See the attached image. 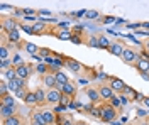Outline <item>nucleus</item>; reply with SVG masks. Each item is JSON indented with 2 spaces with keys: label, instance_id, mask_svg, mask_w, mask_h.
<instances>
[{
  "label": "nucleus",
  "instance_id": "f257e3e1",
  "mask_svg": "<svg viewBox=\"0 0 149 125\" xmlns=\"http://www.w3.org/2000/svg\"><path fill=\"white\" fill-rule=\"evenodd\" d=\"M117 115H119V110L115 106H112L109 102H103L102 105H100V120L102 122L110 124V122H113L117 118Z\"/></svg>",
  "mask_w": 149,
  "mask_h": 125
},
{
  "label": "nucleus",
  "instance_id": "f03ea898",
  "mask_svg": "<svg viewBox=\"0 0 149 125\" xmlns=\"http://www.w3.org/2000/svg\"><path fill=\"white\" fill-rule=\"evenodd\" d=\"M34 69H36V68L32 66V64H29V63H22V64H17V66H15L17 76L19 78H24V79H29L31 75L34 73Z\"/></svg>",
  "mask_w": 149,
  "mask_h": 125
},
{
  "label": "nucleus",
  "instance_id": "7ed1b4c3",
  "mask_svg": "<svg viewBox=\"0 0 149 125\" xmlns=\"http://www.w3.org/2000/svg\"><path fill=\"white\" fill-rule=\"evenodd\" d=\"M61 95H63V91L59 88H49L46 96V105H58L61 100Z\"/></svg>",
  "mask_w": 149,
  "mask_h": 125
},
{
  "label": "nucleus",
  "instance_id": "20e7f679",
  "mask_svg": "<svg viewBox=\"0 0 149 125\" xmlns=\"http://www.w3.org/2000/svg\"><path fill=\"white\" fill-rule=\"evenodd\" d=\"M29 124L31 125H46V120L42 117V112L39 110V106L31 110V115H29Z\"/></svg>",
  "mask_w": 149,
  "mask_h": 125
},
{
  "label": "nucleus",
  "instance_id": "39448f33",
  "mask_svg": "<svg viewBox=\"0 0 149 125\" xmlns=\"http://www.w3.org/2000/svg\"><path fill=\"white\" fill-rule=\"evenodd\" d=\"M120 58H122V61H124V63H127V64H136V61L139 59V52H137V51H134L132 48H125Z\"/></svg>",
  "mask_w": 149,
  "mask_h": 125
},
{
  "label": "nucleus",
  "instance_id": "423d86ee",
  "mask_svg": "<svg viewBox=\"0 0 149 125\" xmlns=\"http://www.w3.org/2000/svg\"><path fill=\"white\" fill-rule=\"evenodd\" d=\"M109 85H110V88L117 93V95H120L122 91L125 90V81L124 79H120V78H117V76H110L109 78Z\"/></svg>",
  "mask_w": 149,
  "mask_h": 125
},
{
  "label": "nucleus",
  "instance_id": "0eeeda50",
  "mask_svg": "<svg viewBox=\"0 0 149 125\" xmlns=\"http://www.w3.org/2000/svg\"><path fill=\"white\" fill-rule=\"evenodd\" d=\"M98 91H100V96H102L103 102H110L112 98L117 95V93L110 88V85H100V86H98Z\"/></svg>",
  "mask_w": 149,
  "mask_h": 125
},
{
  "label": "nucleus",
  "instance_id": "6e6552de",
  "mask_svg": "<svg viewBox=\"0 0 149 125\" xmlns=\"http://www.w3.org/2000/svg\"><path fill=\"white\" fill-rule=\"evenodd\" d=\"M42 112V117L46 120V125H56V118H58V113L51 108H41Z\"/></svg>",
  "mask_w": 149,
  "mask_h": 125
},
{
  "label": "nucleus",
  "instance_id": "1a4fd4ad",
  "mask_svg": "<svg viewBox=\"0 0 149 125\" xmlns=\"http://www.w3.org/2000/svg\"><path fill=\"white\" fill-rule=\"evenodd\" d=\"M66 68H70V71H71V73H76V75H80V73L85 69L83 64H81L80 61L73 59V58H68V61H66Z\"/></svg>",
  "mask_w": 149,
  "mask_h": 125
},
{
  "label": "nucleus",
  "instance_id": "9d476101",
  "mask_svg": "<svg viewBox=\"0 0 149 125\" xmlns=\"http://www.w3.org/2000/svg\"><path fill=\"white\" fill-rule=\"evenodd\" d=\"M124 49H125V46L122 44L120 41H115V42H112L110 46H109V49H107V51L110 52L112 56H119V58H120L122 52H124Z\"/></svg>",
  "mask_w": 149,
  "mask_h": 125
},
{
  "label": "nucleus",
  "instance_id": "9b49d317",
  "mask_svg": "<svg viewBox=\"0 0 149 125\" xmlns=\"http://www.w3.org/2000/svg\"><path fill=\"white\" fill-rule=\"evenodd\" d=\"M42 83H44V88H46V90H49V88H56V86H58L56 75L49 71L47 75H44V76H42Z\"/></svg>",
  "mask_w": 149,
  "mask_h": 125
},
{
  "label": "nucleus",
  "instance_id": "f8f14e48",
  "mask_svg": "<svg viewBox=\"0 0 149 125\" xmlns=\"http://www.w3.org/2000/svg\"><path fill=\"white\" fill-rule=\"evenodd\" d=\"M85 93H86L88 100H90L92 103H97V102H100V100H102V96H100V91H98V88L88 86L86 90H85Z\"/></svg>",
  "mask_w": 149,
  "mask_h": 125
},
{
  "label": "nucleus",
  "instance_id": "ddd939ff",
  "mask_svg": "<svg viewBox=\"0 0 149 125\" xmlns=\"http://www.w3.org/2000/svg\"><path fill=\"white\" fill-rule=\"evenodd\" d=\"M17 105H9V106H2L0 105V117H2V120L3 118H9V117L15 115L17 113Z\"/></svg>",
  "mask_w": 149,
  "mask_h": 125
},
{
  "label": "nucleus",
  "instance_id": "4468645a",
  "mask_svg": "<svg viewBox=\"0 0 149 125\" xmlns=\"http://www.w3.org/2000/svg\"><path fill=\"white\" fill-rule=\"evenodd\" d=\"M56 88H59L63 93H66V95H71L74 98L76 96V85H74L73 81H68V83H65V85H58Z\"/></svg>",
  "mask_w": 149,
  "mask_h": 125
},
{
  "label": "nucleus",
  "instance_id": "2eb2a0df",
  "mask_svg": "<svg viewBox=\"0 0 149 125\" xmlns=\"http://www.w3.org/2000/svg\"><path fill=\"white\" fill-rule=\"evenodd\" d=\"M26 81H27V79H24V78H15V79H10V81H7V83H9L10 93H15L19 88L26 86Z\"/></svg>",
  "mask_w": 149,
  "mask_h": 125
},
{
  "label": "nucleus",
  "instance_id": "dca6fc26",
  "mask_svg": "<svg viewBox=\"0 0 149 125\" xmlns=\"http://www.w3.org/2000/svg\"><path fill=\"white\" fill-rule=\"evenodd\" d=\"M17 27H19V24L12 19V17H2V30L9 32V30L17 29Z\"/></svg>",
  "mask_w": 149,
  "mask_h": 125
},
{
  "label": "nucleus",
  "instance_id": "f3484780",
  "mask_svg": "<svg viewBox=\"0 0 149 125\" xmlns=\"http://www.w3.org/2000/svg\"><path fill=\"white\" fill-rule=\"evenodd\" d=\"M7 41L10 44H15V46H20V32H19V27L17 29H12L7 32Z\"/></svg>",
  "mask_w": 149,
  "mask_h": 125
},
{
  "label": "nucleus",
  "instance_id": "a211bd4d",
  "mask_svg": "<svg viewBox=\"0 0 149 125\" xmlns=\"http://www.w3.org/2000/svg\"><path fill=\"white\" fill-rule=\"evenodd\" d=\"M37 96V106H44L46 105V96H47V90H44L42 86H39L34 90Z\"/></svg>",
  "mask_w": 149,
  "mask_h": 125
},
{
  "label": "nucleus",
  "instance_id": "6ab92c4d",
  "mask_svg": "<svg viewBox=\"0 0 149 125\" xmlns=\"http://www.w3.org/2000/svg\"><path fill=\"white\" fill-rule=\"evenodd\" d=\"M2 125H24V118L19 113H15V115L9 117V118H3Z\"/></svg>",
  "mask_w": 149,
  "mask_h": 125
},
{
  "label": "nucleus",
  "instance_id": "aec40b11",
  "mask_svg": "<svg viewBox=\"0 0 149 125\" xmlns=\"http://www.w3.org/2000/svg\"><path fill=\"white\" fill-rule=\"evenodd\" d=\"M134 68L139 71L141 75H142V73H149V61H148V59H141L139 58L137 61H136Z\"/></svg>",
  "mask_w": 149,
  "mask_h": 125
},
{
  "label": "nucleus",
  "instance_id": "412c9836",
  "mask_svg": "<svg viewBox=\"0 0 149 125\" xmlns=\"http://www.w3.org/2000/svg\"><path fill=\"white\" fill-rule=\"evenodd\" d=\"M0 105H2V106L15 105V98H14V96H12V93H7V95L0 96Z\"/></svg>",
  "mask_w": 149,
  "mask_h": 125
},
{
  "label": "nucleus",
  "instance_id": "4be33fe9",
  "mask_svg": "<svg viewBox=\"0 0 149 125\" xmlns=\"http://www.w3.org/2000/svg\"><path fill=\"white\" fill-rule=\"evenodd\" d=\"M24 103L29 106H37V96H36V91H29L27 96L24 98Z\"/></svg>",
  "mask_w": 149,
  "mask_h": 125
},
{
  "label": "nucleus",
  "instance_id": "5701e85b",
  "mask_svg": "<svg viewBox=\"0 0 149 125\" xmlns=\"http://www.w3.org/2000/svg\"><path fill=\"white\" fill-rule=\"evenodd\" d=\"M53 34H54L56 37L63 39V41H70V39H71V34H73V32H71L70 29H61L59 32H56V30H54Z\"/></svg>",
  "mask_w": 149,
  "mask_h": 125
},
{
  "label": "nucleus",
  "instance_id": "b1692460",
  "mask_svg": "<svg viewBox=\"0 0 149 125\" xmlns=\"http://www.w3.org/2000/svg\"><path fill=\"white\" fill-rule=\"evenodd\" d=\"M24 49H26V52H27V54H31V56H34V54H37V52H39V46H36V44H34V42H26V44H24Z\"/></svg>",
  "mask_w": 149,
  "mask_h": 125
},
{
  "label": "nucleus",
  "instance_id": "393cba45",
  "mask_svg": "<svg viewBox=\"0 0 149 125\" xmlns=\"http://www.w3.org/2000/svg\"><path fill=\"white\" fill-rule=\"evenodd\" d=\"M3 78L7 79V81H10V79H15V78H19L17 76V71H15V66H12V68H9V69H5L3 73Z\"/></svg>",
  "mask_w": 149,
  "mask_h": 125
},
{
  "label": "nucleus",
  "instance_id": "a878e982",
  "mask_svg": "<svg viewBox=\"0 0 149 125\" xmlns=\"http://www.w3.org/2000/svg\"><path fill=\"white\" fill-rule=\"evenodd\" d=\"M54 75H56V79H58V85H65V83H68V81H70L68 75H66V73H63L61 69H59V71H56Z\"/></svg>",
  "mask_w": 149,
  "mask_h": 125
},
{
  "label": "nucleus",
  "instance_id": "bb28decb",
  "mask_svg": "<svg viewBox=\"0 0 149 125\" xmlns=\"http://www.w3.org/2000/svg\"><path fill=\"white\" fill-rule=\"evenodd\" d=\"M36 71L41 75V76H44V75H47L49 71H51V68H49V64H44V63H39L36 66Z\"/></svg>",
  "mask_w": 149,
  "mask_h": 125
},
{
  "label": "nucleus",
  "instance_id": "cd10ccee",
  "mask_svg": "<svg viewBox=\"0 0 149 125\" xmlns=\"http://www.w3.org/2000/svg\"><path fill=\"white\" fill-rule=\"evenodd\" d=\"M98 44H100V49H109V46L112 42L107 36H98Z\"/></svg>",
  "mask_w": 149,
  "mask_h": 125
},
{
  "label": "nucleus",
  "instance_id": "c85d7f7f",
  "mask_svg": "<svg viewBox=\"0 0 149 125\" xmlns=\"http://www.w3.org/2000/svg\"><path fill=\"white\" fill-rule=\"evenodd\" d=\"M120 95H125L129 100H134V98H136V95H137V91H136L134 88H130V86H125V90L122 91Z\"/></svg>",
  "mask_w": 149,
  "mask_h": 125
},
{
  "label": "nucleus",
  "instance_id": "c756f323",
  "mask_svg": "<svg viewBox=\"0 0 149 125\" xmlns=\"http://www.w3.org/2000/svg\"><path fill=\"white\" fill-rule=\"evenodd\" d=\"M14 66V63H12V58H7V59H2L0 61V69H2V73L5 71V69H9V68Z\"/></svg>",
  "mask_w": 149,
  "mask_h": 125
},
{
  "label": "nucleus",
  "instance_id": "7c9ffc66",
  "mask_svg": "<svg viewBox=\"0 0 149 125\" xmlns=\"http://www.w3.org/2000/svg\"><path fill=\"white\" fill-rule=\"evenodd\" d=\"M73 100H74V98L71 95H66V93H63V95H61V100H59V103H61V105H65V106H70Z\"/></svg>",
  "mask_w": 149,
  "mask_h": 125
},
{
  "label": "nucleus",
  "instance_id": "2f4dec72",
  "mask_svg": "<svg viewBox=\"0 0 149 125\" xmlns=\"http://www.w3.org/2000/svg\"><path fill=\"white\" fill-rule=\"evenodd\" d=\"M70 41H71L73 44H83V42H85V41H83V36H81V34H78V32H73Z\"/></svg>",
  "mask_w": 149,
  "mask_h": 125
},
{
  "label": "nucleus",
  "instance_id": "473e14b6",
  "mask_svg": "<svg viewBox=\"0 0 149 125\" xmlns=\"http://www.w3.org/2000/svg\"><path fill=\"white\" fill-rule=\"evenodd\" d=\"M27 93H29L27 86H22V88H19V90L15 91V93H14V95L17 96V98H20V100H24V98L27 96Z\"/></svg>",
  "mask_w": 149,
  "mask_h": 125
},
{
  "label": "nucleus",
  "instance_id": "72a5a7b5",
  "mask_svg": "<svg viewBox=\"0 0 149 125\" xmlns=\"http://www.w3.org/2000/svg\"><path fill=\"white\" fill-rule=\"evenodd\" d=\"M7 93H10V90H9V83H7V79H5V81H0V96L7 95Z\"/></svg>",
  "mask_w": 149,
  "mask_h": 125
},
{
  "label": "nucleus",
  "instance_id": "f704fd0d",
  "mask_svg": "<svg viewBox=\"0 0 149 125\" xmlns=\"http://www.w3.org/2000/svg\"><path fill=\"white\" fill-rule=\"evenodd\" d=\"M37 54L44 59V58H47V56H53V54H54V51H51V49H47V48H41Z\"/></svg>",
  "mask_w": 149,
  "mask_h": 125
},
{
  "label": "nucleus",
  "instance_id": "c9c22d12",
  "mask_svg": "<svg viewBox=\"0 0 149 125\" xmlns=\"http://www.w3.org/2000/svg\"><path fill=\"white\" fill-rule=\"evenodd\" d=\"M109 103H110L112 106H115V108H117V110H119V108H122V102H120V96H113V98H112L110 102H109Z\"/></svg>",
  "mask_w": 149,
  "mask_h": 125
},
{
  "label": "nucleus",
  "instance_id": "e433bc0d",
  "mask_svg": "<svg viewBox=\"0 0 149 125\" xmlns=\"http://www.w3.org/2000/svg\"><path fill=\"white\" fill-rule=\"evenodd\" d=\"M85 17H86V19H98V12H97V10H86Z\"/></svg>",
  "mask_w": 149,
  "mask_h": 125
},
{
  "label": "nucleus",
  "instance_id": "4c0bfd02",
  "mask_svg": "<svg viewBox=\"0 0 149 125\" xmlns=\"http://www.w3.org/2000/svg\"><path fill=\"white\" fill-rule=\"evenodd\" d=\"M88 46H90V48H100V44H98V37H90L88 39Z\"/></svg>",
  "mask_w": 149,
  "mask_h": 125
},
{
  "label": "nucleus",
  "instance_id": "58836bf2",
  "mask_svg": "<svg viewBox=\"0 0 149 125\" xmlns=\"http://www.w3.org/2000/svg\"><path fill=\"white\" fill-rule=\"evenodd\" d=\"M90 115L92 117H97V118H100V105L98 106H92V110H90Z\"/></svg>",
  "mask_w": 149,
  "mask_h": 125
},
{
  "label": "nucleus",
  "instance_id": "ea45409f",
  "mask_svg": "<svg viewBox=\"0 0 149 125\" xmlns=\"http://www.w3.org/2000/svg\"><path fill=\"white\" fill-rule=\"evenodd\" d=\"M12 63H14V66H17V64H22V63H24V59H22L20 54H15V56L12 58Z\"/></svg>",
  "mask_w": 149,
  "mask_h": 125
},
{
  "label": "nucleus",
  "instance_id": "a19ab883",
  "mask_svg": "<svg viewBox=\"0 0 149 125\" xmlns=\"http://www.w3.org/2000/svg\"><path fill=\"white\" fill-rule=\"evenodd\" d=\"M66 108H68V106L61 105V103H58V105H56V108H53V110H54L56 113H58V115H59V113H65V110H66Z\"/></svg>",
  "mask_w": 149,
  "mask_h": 125
},
{
  "label": "nucleus",
  "instance_id": "79ce46f5",
  "mask_svg": "<svg viewBox=\"0 0 149 125\" xmlns=\"http://www.w3.org/2000/svg\"><path fill=\"white\" fill-rule=\"evenodd\" d=\"M68 108H73V110H81V108H83V105H81V103H80V102H71V105L68 106Z\"/></svg>",
  "mask_w": 149,
  "mask_h": 125
},
{
  "label": "nucleus",
  "instance_id": "37998d69",
  "mask_svg": "<svg viewBox=\"0 0 149 125\" xmlns=\"http://www.w3.org/2000/svg\"><path fill=\"white\" fill-rule=\"evenodd\" d=\"M20 29L24 30L26 34H34V30H32V26H27V24H24V26H20Z\"/></svg>",
  "mask_w": 149,
  "mask_h": 125
},
{
  "label": "nucleus",
  "instance_id": "c03bdc74",
  "mask_svg": "<svg viewBox=\"0 0 149 125\" xmlns=\"http://www.w3.org/2000/svg\"><path fill=\"white\" fill-rule=\"evenodd\" d=\"M139 58H141V59H148V61H149V51H148L146 48H144V49L139 52Z\"/></svg>",
  "mask_w": 149,
  "mask_h": 125
},
{
  "label": "nucleus",
  "instance_id": "a18cd8bd",
  "mask_svg": "<svg viewBox=\"0 0 149 125\" xmlns=\"http://www.w3.org/2000/svg\"><path fill=\"white\" fill-rule=\"evenodd\" d=\"M137 117H139V118H144V117H149V112H148V110H137Z\"/></svg>",
  "mask_w": 149,
  "mask_h": 125
},
{
  "label": "nucleus",
  "instance_id": "49530a36",
  "mask_svg": "<svg viewBox=\"0 0 149 125\" xmlns=\"http://www.w3.org/2000/svg\"><path fill=\"white\" fill-rule=\"evenodd\" d=\"M88 81H90V79H88V78H78V85H81V86H85V85H88Z\"/></svg>",
  "mask_w": 149,
  "mask_h": 125
},
{
  "label": "nucleus",
  "instance_id": "de8ad7c7",
  "mask_svg": "<svg viewBox=\"0 0 149 125\" xmlns=\"http://www.w3.org/2000/svg\"><path fill=\"white\" fill-rule=\"evenodd\" d=\"M136 125H149L148 117H146V118H139V120H137V124H136Z\"/></svg>",
  "mask_w": 149,
  "mask_h": 125
},
{
  "label": "nucleus",
  "instance_id": "09e8293b",
  "mask_svg": "<svg viewBox=\"0 0 149 125\" xmlns=\"http://www.w3.org/2000/svg\"><path fill=\"white\" fill-rule=\"evenodd\" d=\"M61 125H76V122H73L71 118H66V117H65V120H63V124H61Z\"/></svg>",
  "mask_w": 149,
  "mask_h": 125
},
{
  "label": "nucleus",
  "instance_id": "8fccbe9b",
  "mask_svg": "<svg viewBox=\"0 0 149 125\" xmlns=\"http://www.w3.org/2000/svg\"><path fill=\"white\" fill-rule=\"evenodd\" d=\"M119 96H120L122 106H125V105H127V103H129V98H127V96H125V95H119Z\"/></svg>",
  "mask_w": 149,
  "mask_h": 125
},
{
  "label": "nucleus",
  "instance_id": "3c124183",
  "mask_svg": "<svg viewBox=\"0 0 149 125\" xmlns=\"http://www.w3.org/2000/svg\"><path fill=\"white\" fill-rule=\"evenodd\" d=\"M95 78H98V79H109V78H110V75H105V73H98V75H97Z\"/></svg>",
  "mask_w": 149,
  "mask_h": 125
},
{
  "label": "nucleus",
  "instance_id": "603ef678",
  "mask_svg": "<svg viewBox=\"0 0 149 125\" xmlns=\"http://www.w3.org/2000/svg\"><path fill=\"white\" fill-rule=\"evenodd\" d=\"M142 103L146 105V108L149 110V96H144V100H142Z\"/></svg>",
  "mask_w": 149,
  "mask_h": 125
},
{
  "label": "nucleus",
  "instance_id": "864d4df0",
  "mask_svg": "<svg viewBox=\"0 0 149 125\" xmlns=\"http://www.w3.org/2000/svg\"><path fill=\"white\" fill-rule=\"evenodd\" d=\"M24 14H27V15H32V14H36L32 9H24Z\"/></svg>",
  "mask_w": 149,
  "mask_h": 125
},
{
  "label": "nucleus",
  "instance_id": "5fc2aeb1",
  "mask_svg": "<svg viewBox=\"0 0 149 125\" xmlns=\"http://www.w3.org/2000/svg\"><path fill=\"white\" fill-rule=\"evenodd\" d=\"M103 22H105V24H109V22H113V17H103Z\"/></svg>",
  "mask_w": 149,
  "mask_h": 125
},
{
  "label": "nucleus",
  "instance_id": "6e6d98bb",
  "mask_svg": "<svg viewBox=\"0 0 149 125\" xmlns=\"http://www.w3.org/2000/svg\"><path fill=\"white\" fill-rule=\"evenodd\" d=\"M76 125H90L88 122H83V120H80V122H76Z\"/></svg>",
  "mask_w": 149,
  "mask_h": 125
},
{
  "label": "nucleus",
  "instance_id": "4d7b16f0",
  "mask_svg": "<svg viewBox=\"0 0 149 125\" xmlns=\"http://www.w3.org/2000/svg\"><path fill=\"white\" fill-rule=\"evenodd\" d=\"M144 48H146V49L149 51V41H146V46H144Z\"/></svg>",
  "mask_w": 149,
  "mask_h": 125
},
{
  "label": "nucleus",
  "instance_id": "13d9d810",
  "mask_svg": "<svg viewBox=\"0 0 149 125\" xmlns=\"http://www.w3.org/2000/svg\"><path fill=\"white\" fill-rule=\"evenodd\" d=\"M142 27H148V29H149V22H146V24H142Z\"/></svg>",
  "mask_w": 149,
  "mask_h": 125
},
{
  "label": "nucleus",
  "instance_id": "bf43d9fd",
  "mask_svg": "<svg viewBox=\"0 0 149 125\" xmlns=\"http://www.w3.org/2000/svg\"><path fill=\"white\" fill-rule=\"evenodd\" d=\"M148 120H149V117H148Z\"/></svg>",
  "mask_w": 149,
  "mask_h": 125
}]
</instances>
